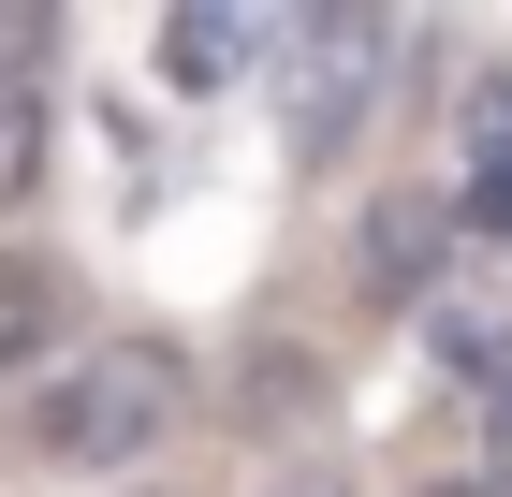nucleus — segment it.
Masks as SVG:
<instances>
[{
    "mask_svg": "<svg viewBox=\"0 0 512 497\" xmlns=\"http://www.w3.org/2000/svg\"><path fill=\"white\" fill-rule=\"evenodd\" d=\"M176 410H191V366H176L161 337H88V351L44 366L15 454H30V468H132V454L176 439Z\"/></svg>",
    "mask_w": 512,
    "mask_h": 497,
    "instance_id": "1",
    "label": "nucleus"
},
{
    "mask_svg": "<svg viewBox=\"0 0 512 497\" xmlns=\"http://www.w3.org/2000/svg\"><path fill=\"white\" fill-rule=\"evenodd\" d=\"M293 161H337L381 117V59H395V30L381 15H293Z\"/></svg>",
    "mask_w": 512,
    "mask_h": 497,
    "instance_id": "2",
    "label": "nucleus"
},
{
    "mask_svg": "<svg viewBox=\"0 0 512 497\" xmlns=\"http://www.w3.org/2000/svg\"><path fill=\"white\" fill-rule=\"evenodd\" d=\"M425 351L454 366V381H498V395H512V249H469V264L439 278Z\"/></svg>",
    "mask_w": 512,
    "mask_h": 497,
    "instance_id": "4",
    "label": "nucleus"
},
{
    "mask_svg": "<svg viewBox=\"0 0 512 497\" xmlns=\"http://www.w3.org/2000/svg\"><path fill=\"white\" fill-rule=\"evenodd\" d=\"M498 497H512V395H498Z\"/></svg>",
    "mask_w": 512,
    "mask_h": 497,
    "instance_id": "10",
    "label": "nucleus"
},
{
    "mask_svg": "<svg viewBox=\"0 0 512 497\" xmlns=\"http://www.w3.org/2000/svg\"><path fill=\"white\" fill-rule=\"evenodd\" d=\"M278 497H352V483H337V468H293V483H278Z\"/></svg>",
    "mask_w": 512,
    "mask_h": 497,
    "instance_id": "9",
    "label": "nucleus"
},
{
    "mask_svg": "<svg viewBox=\"0 0 512 497\" xmlns=\"http://www.w3.org/2000/svg\"><path fill=\"white\" fill-rule=\"evenodd\" d=\"M264 44H278L264 15H220V0H191V15H161V74H176V88H235Z\"/></svg>",
    "mask_w": 512,
    "mask_h": 497,
    "instance_id": "5",
    "label": "nucleus"
},
{
    "mask_svg": "<svg viewBox=\"0 0 512 497\" xmlns=\"http://www.w3.org/2000/svg\"><path fill=\"white\" fill-rule=\"evenodd\" d=\"M44 191V88H0V220Z\"/></svg>",
    "mask_w": 512,
    "mask_h": 497,
    "instance_id": "7",
    "label": "nucleus"
},
{
    "mask_svg": "<svg viewBox=\"0 0 512 497\" xmlns=\"http://www.w3.org/2000/svg\"><path fill=\"white\" fill-rule=\"evenodd\" d=\"M439 497H498V483H439Z\"/></svg>",
    "mask_w": 512,
    "mask_h": 497,
    "instance_id": "11",
    "label": "nucleus"
},
{
    "mask_svg": "<svg viewBox=\"0 0 512 497\" xmlns=\"http://www.w3.org/2000/svg\"><path fill=\"white\" fill-rule=\"evenodd\" d=\"M44 44H59V15H30V0H0V88H44Z\"/></svg>",
    "mask_w": 512,
    "mask_h": 497,
    "instance_id": "8",
    "label": "nucleus"
},
{
    "mask_svg": "<svg viewBox=\"0 0 512 497\" xmlns=\"http://www.w3.org/2000/svg\"><path fill=\"white\" fill-rule=\"evenodd\" d=\"M59 322H74L59 264H30V249H0V366H44V351H59Z\"/></svg>",
    "mask_w": 512,
    "mask_h": 497,
    "instance_id": "6",
    "label": "nucleus"
},
{
    "mask_svg": "<svg viewBox=\"0 0 512 497\" xmlns=\"http://www.w3.org/2000/svg\"><path fill=\"white\" fill-rule=\"evenodd\" d=\"M454 264H469V234H454L439 191H381V205L352 220V293H381V307H439Z\"/></svg>",
    "mask_w": 512,
    "mask_h": 497,
    "instance_id": "3",
    "label": "nucleus"
}]
</instances>
